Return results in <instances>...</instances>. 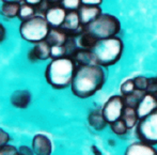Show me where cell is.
Instances as JSON below:
<instances>
[{"instance_id": "cell-2", "label": "cell", "mask_w": 157, "mask_h": 155, "mask_svg": "<svg viewBox=\"0 0 157 155\" xmlns=\"http://www.w3.org/2000/svg\"><path fill=\"white\" fill-rule=\"evenodd\" d=\"M75 68L76 65L71 57L52 59L46 68V80L55 89H65L72 83Z\"/></svg>"}, {"instance_id": "cell-36", "label": "cell", "mask_w": 157, "mask_h": 155, "mask_svg": "<svg viewBox=\"0 0 157 155\" xmlns=\"http://www.w3.org/2000/svg\"><path fill=\"white\" fill-rule=\"evenodd\" d=\"M48 2H52V3H55V2H59L61 1V0H47Z\"/></svg>"}, {"instance_id": "cell-25", "label": "cell", "mask_w": 157, "mask_h": 155, "mask_svg": "<svg viewBox=\"0 0 157 155\" xmlns=\"http://www.w3.org/2000/svg\"><path fill=\"white\" fill-rule=\"evenodd\" d=\"M135 86H136V89L142 90V91H147V88H149V78L145 76H136L134 78Z\"/></svg>"}, {"instance_id": "cell-18", "label": "cell", "mask_w": 157, "mask_h": 155, "mask_svg": "<svg viewBox=\"0 0 157 155\" xmlns=\"http://www.w3.org/2000/svg\"><path fill=\"white\" fill-rule=\"evenodd\" d=\"M88 122H89L90 126L94 128L95 130H103L104 128H106L108 124L106 119L104 118L101 110L98 109L90 112L89 117H88Z\"/></svg>"}, {"instance_id": "cell-27", "label": "cell", "mask_w": 157, "mask_h": 155, "mask_svg": "<svg viewBox=\"0 0 157 155\" xmlns=\"http://www.w3.org/2000/svg\"><path fill=\"white\" fill-rule=\"evenodd\" d=\"M62 57H67L66 54L65 46H52V50H50V58L57 59V58H62Z\"/></svg>"}, {"instance_id": "cell-14", "label": "cell", "mask_w": 157, "mask_h": 155, "mask_svg": "<svg viewBox=\"0 0 157 155\" xmlns=\"http://www.w3.org/2000/svg\"><path fill=\"white\" fill-rule=\"evenodd\" d=\"M72 60L74 61L75 65H89V64H97L94 59L91 49H86V48L78 47L75 50L74 54L71 56Z\"/></svg>"}, {"instance_id": "cell-11", "label": "cell", "mask_w": 157, "mask_h": 155, "mask_svg": "<svg viewBox=\"0 0 157 155\" xmlns=\"http://www.w3.org/2000/svg\"><path fill=\"white\" fill-rule=\"evenodd\" d=\"M79 17H80L81 25L86 26L88 24L92 23L101 14V9L99 6H87V4H81L78 9Z\"/></svg>"}, {"instance_id": "cell-6", "label": "cell", "mask_w": 157, "mask_h": 155, "mask_svg": "<svg viewBox=\"0 0 157 155\" xmlns=\"http://www.w3.org/2000/svg\"><path fill=\"white\" fill-rule=\"evenodd\" d=\"M136 135L139 140L150 145H157V108L147 117L140 119L136 125Z\"/></svg>"}, {"instance_id": "cell-24", "label": "cell", "mask_w": 157, "mask_h": 155, "mask_svg": "<svg viewBox=\"0 0 157 155\" xmlns=\"http://www.w3.org/2000/svg\"><path fill=\"white\" fill-rule=\"evenodd\" d=\"M135 90H136V86H135L134 79H127V80H125L120 87L121 95H123V96L130 94V93H132Z\"/></svg>"}, {"instance_id": "cell-15", "label": "cell", "mask_w": 157, "mask_h": 155, "mask_svg": "<svg viewBox=\"0 0 157 155\" xmlns=\"http://www.w3.org/2000/svg\"><path fill=\"white\" fill-rule=\"evenodd\" d=\"M68 34L61 27H52L46 37V41L50 46H62L66 43Z\"/></svg>"}, {"instance_id": "cell-12", "label": "cell", "mask_w": 157, "mask_h": 155, "mask_svg": "<svg viewBox=\"0 0 157 155\" xmlns=\"http://www.w3.org/2000/svg\"><path fill=\"white\" fill-rule=\"evenodd\" d=\"M32 149L34 154L49 155L52 154V141L47 136L43 134H37L32 140Z\"/></svg>"}, {"instance_id": "cell-28", "label": "cell", "mask_w": 157, "mask_h": 155, "mask_svg": "<svg viewBox=\"0 0 157 155\" xmlns=\"http://www.w3.org/2000/svg\"><path fill=\"white\" fill-rule=\"evenodd\" d=\"M18 154V150L10 145H6L0 148V155H16Z\"/></svg>"}, {"instance_id": "cell-22", "label": "cell", "mask_w": 157, "mask_h": 155, "mask_svg": "<svg viewBox=\"0 0 157 155\" xmlns=\"http://www.w3.org/2000/svg\"><path fill=\"white\" fill-rule=\"evenodd\" d=\"M34 13L35 10L33 8V6L31 4H28V3H24L21 6V9H19V13H18V18L21 19V21H25L30 19L31 17L34 16Z\"/></svg>"}, {"instance_id": "cell-1", "label": "cell", "mask_w": 157, "mask_h": 155, "mask_svg": "<svg viewBox=\"0 0 157 155\" xmlns=\"http://www.w3.org/2000/svg\"><path fill=\"white\" fill-rule=\"evenodd\" d=\"M106 83V73L104 66L99 64L76 66L71 89L75 96L88 99L93 96L104 87Z\"/></svg>"}, {"instance_id": "cell-17", "label": "cell", "mask_w": 157, "mask_h": 155, "mask_svg": "<svg viewBox=\"0 0 157 155\" xmlns=\"http://www.w3.org/2000/svg\"><path fill=\"white\" fill-rule=\"evenodd\" d=\"M30 102H31V94L27 90H17L11 96V104L19 109L27 108Z\"/></svg>"}, {"instance_id": "cell-5", "label": "cell", "mask_w": 157, "mask_h": 155, "mask_svg": "<svg viewBox=\"0 0 157 155\" xmlns=\"http://www.w3.org/2000/svg\"><path fill=\"white\" fill-rule=\"evenodd\" d=\"M50 26L45 17L33 16L28 21H21L19 33L25 41L30 43H37L46 40Z\"/></svg>"}, {"instance_id": "cell-23", "label": "cell", "mask_w": 157, "mask_h": 155, "mask_svg": "<svg viewBox=\"0 0 157 155\" xmlns=\"http://www.w3.org/2000/svg\"><path fill=\"white\" fill-rule=\"evenodd\" d=\"M109 125H110L111 130L117 135V136H125L128 132L127 125H126V123L122 120V119H119V120L110 123Z\"/></svg>"}, {"instance_id": "cell-33", "label": "cell", "mask_w": 157, "mask_h": 155, "mask_svg": "<svg viewBox=\"0 0 157 155\" xmlns=\"http://www.w3.org/2000/svg\"><path fill=\"white\" fill-rule=\"evenodd\" d=\"M24 1H25L26 3L31 4V6H39V4H41L42 2H43V0H24Z\"/></svg>"}, {"instance_id": "cell-21", "label": "cell", "mask_w": 157, "mask_h": 155, "mask_svg": "<svg viewBox=\"0 0 157 155\" xmlns=\"http://www.w3.org/2000/svg\"><path fill=\"white\" fill-rule=\"evenodd\" d=\"M147 91H142V90H138L136 89L132 93L128 95H125L124 97V102H125V106H132V107H137V105L139 104V102L141 101V99L143 97V95L145 94Z\"/></svg>"}, {"instance_id": "cell-3", "label": "cell", "mask_w": 157, "mask_h": 155, "mask_svg": "<svg viewBox=\"0 0 157 155\" xmlns=\"http://www.w3.org/2000/svg\"><path fill=\"white\" fill-rule=\"evenodd\" d=\"M123 50L124 44L118 37L98 40L91 48L96 63L104 68H109L118 63L123 55Z\"/></svg>"}, {"instance_id": "cell-10", "label": "cell", "mask_w": 157, "mask_h": 155, "mask_svg": "<svg viewBox=\"0 0 157 155\" xmlns=\"http://www.w3.org/2000/svg\"><path fill=\"white\" fill-rule=\"evenodd\" d=\"M67 14V10L61 6H48L45 12V18L48 21L50 27H61L64 23V19Z\"/></svg>"}, {"instance_id": "cell-35", "label": "cell", "mask_w": 157, "mask_h": 155, "mask_svg": "<svg viewBox=\"0 0 157 155\" xmlns=\"http://www.w3.org/2000/svg\"><path fill=\"white\" fill-rule=\"evenodd\" d=\"M2 2H11V1H13V2H21V0H1Z\"/></svg>"}, {"instance_id": "cell-31", "label": "cell", "mask_w": 157, "mask_h": 155, "mask_svg": "<svg viewBox=\"0 0 157 155\" xmlns=\"http://www.w3.org/2000/svg\"><path fill=\"white\" fill-rule=\"evenodd\" d=\"M32 152H33L32 150L30 149V148L26 147V145H21V147L18 149V154H21V155H24V154L30 155V154H33Z\"/></svg>"}, {"instance_id": "cell-13", "label": "cell", "mask_w": 157, "mask_h": 155, "mask_svg": "<svg viewBox=\"0 0 157 155\" xmlns=\"http://www.w3.org/2000/svg\"><path fill=\"white\" fill-rule=\"evenodd\" d=\"M50 50H52V46L47 43L46 40L37 42V43H35V46L29 52L30 61L47 60L50 57Z\"/></svg>"}, {"instance_id": "cell-19", "label": "cell", "mask_w": 157, "mask_h": 155, "mask_svg": "<svg viewBox=\"0 0 157 155\" xmlns=\"http://www.w3.org/2000/svg\"><path fill=\"white\" fill-rule=\"evenodd\" d=\"M121 119L126 123L128 130L134 128L139 122V117H138V114H137L136 108L132 107V106H125L124 111H123V114H122V117H121Z\"/></svg>"}, {"instance_id": "cell-32", "label": "cell", "mask_w": 157, "mask_h": 155, "mask_svg": "<svg viewBox=\"0 0 157 155\" xmlns=\"http://www.w3.org/2000/svg\"><path fill=\"white\" fill-rule=\"evenodd\" d=\"M6 28L3 27L2 24H0V43H2V42L6 40Z\"/></svg>"}, {"instance_id": "cell-26", "label": "cell", "mask_w": 157, "mask_h": 155, "mask_svg": "<svg viewBox=\"0 0 157 155\" xmlns=\"http://www.w3.org/2000/svg\"><path fill=\"white\" fill-rule=\"evenodd\" d=\"M61 4L67 11H78L81 6V0H61Z\"/></svg>"}, {"instance_id": "cell-20", "label": "cell", "mask_w": 157, "mask_h": 155, "mask_svg": "<svg viewBox=\"0 0 157 155\" xmlns=\"http://www.w3.org/2000/svg\"><path fill=\"white\" fill-rule=\"evenodd\" d=\"M19 9H21L19 2H3L0 9V14L6 18L12 19L18 16Z\"/></svg>"}, {"instance_id": "cell-4", "label": "cell", "mask_w": 157, "mask_h": 155, "mask_svg": "<svg viewBox=\"0 0 157 155\" xmlns=\"http://www.w3.org/2000/svg\"><path fill=\"white\" fill-rule=\"evenodd\" d=\"M83 30L96 41L117 37L121 32V23L117 16L108 13H101L92 23L83 26Z\"/></svg>"}, {"instance_id": "cell-37", "label": "cell", "mask_w": 157, "mask_h": 155, "mask_svg": "<svg viewBox=\"0 0 157 155\" xmlns=\"http://www.w3.org/2000/svg\"><path fill=\"white\" fill-rule=\"evenodd\" d=\"M155 79H156V81H157V76H155Z\"/></svg>"}, {"instance_id": "cell-9", "label": "cell", "mask_w": 157, "mask_h": 155, "mask_svg": "<svg viewBox=\"0 0 157 155\" xmlns=\"http://www.w3.org/2000/svg\"><path fill=\"white\" fill-rule=\"evenodd\" d=\"M61 28L65 30L68 35L77 37L80 34L83 30V26L81 25L78 11H68Z\"/></svg>"}, {"instance_id": "cell-29", "label": "cell", "mask_w": 157, "mask_h": 155, "mask_svg": "<svg viewBox=\"0 0 157 155\" xmlns=\"http://www.w3.org/2000/svg\"><path fill=\"white\" fill-rule=\"evenodd\" d=\"M9 141H10V136H9V134L6 132V130L0 128V148L8 145Z\"/></svg>"}, {"instance_id": "cell-7", "label": "cell", "mask_w": 157, "mask_h": 155, "mask_svg": "<svg viewBox=\"0 0 157 155\" xmlns=\"http://www.w3.org/2000/svg\"><path fill=\"white\" fill-rule=\"evenodd\" d=\"M125 108V102L123 95H114L111 96L107 102L105 103V105L103 106V112L104 118L106 119V121L108 124L114 122V121L121 119L124 111Z\"/></svg>"}, {"instance_id": "cell-38", "label": "cell", "mask_w": 157, "mask_h": 155, "mask_svg": "<svg viewBox=\"0 0 157 155\" xmlns=\"http://www.w3.org/2000/svg\"><path fill=\"white\" fill-rule=\"evenodd\" d=\"M155 94H156V95H157V92H156V93H155Z\"/></svg>"}, {"instance_id": "cell-30", "label": "cell", "mask_w": 157, "mask_h": 155, "mask_svg": "<svg viewBox=\"0 0 157 155\" xmlns=\"http://www.w3.org/2000/svg\"><path fill=\"white\" fill-rule=\"evenodd\" d=\"M103 3V0H81V4L87 6H101Z\"/></svg>"}, {"instance_id": "cell-8", "label": "cell", "mask_w": 157, "mask_h": 155, "mask_svg": "<svg viewBox=\"0 0 157 155\" xmlns=\"http://www.w3.org/2000/svg\"><path fill=\"white\" fill-rule=\"evenodd\" d=\"M156 108H157V95L155 93L147 91L136 107V111L139 117V120L147 117L152 111H154Z\"/></svg>"}, {"instance_id": "cell-34", "label": "cell", "mask_w": 157, "mask_h": 155, "mask_svg": "<svg viewBox=\"0 0 157 155\" xmlns=\"http://www.w3.org/2000/svg\"><path fill=\"white\" fill-rule=\"evenodd\" d=\"M91 149H92V151H93V153H94V154H97V155H101V152L99 151V150L97 149V148L95 147V145H92Z\"/></svg>"}, {"instance_id": "cell-16", "label": "cell", "mask_w": 157, "mask_h": 155, "mask_svg": "<svg viewBox=\"0 0 157 155\" xmlns=\"http://www.w3.org/2000/svg\"><path fill=\"white\" fill-rule=\"evenodd\" d=\"M125 154L127 155H153L157 154L156 149L150 143L145 141L139 140V142H135L130 145L126 149Z\"/></svg>"}]
</instances>
